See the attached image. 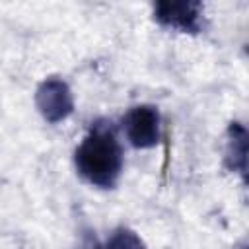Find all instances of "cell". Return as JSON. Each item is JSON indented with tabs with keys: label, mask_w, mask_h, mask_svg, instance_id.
I'll list each match as a JSON object with an SVG mask.
<instances>
[{
	"label": "cell",
	"mask_w": 249,
	"mask_h": 249,
	"mask_svg": "<svg viewBox=\"0 0 249 249\" xmlns=\"http://www.w3.org/2000/svg\"><path fill=\"white\" fill-rule=\"evenodd\" d=\"M101 249H148V245L136 231L121 226L111 231V235L107 237V241Z\"/></svg>",
	"instance_id": "obj_6"
},
{
	"label": "cell",
	"mask_w": 249,
	"mask_h": 249,
	"mask_svg": "<svg viewBox=\"0 0 249 249\" xmlns=\"http://www.w3.org/2000/svg\"><path fill=\"white\" fill-rule=\"evenodd\" d=\"M123 128L134 148H154L161 138V119L154 105H134L123 117Z\"/></svg>",
	"instance_id": "obj_4"
},
{
	"label": "cell",
	"mask_w": 249,
	"mask_h": 249,
	"mask_svg": "<svg viewBox=\"0 0 249 249\" xmlns=\"http://www.w3.org/2000/svg\"><path fill=\"white\" fill-rule=\"evenodd\" d=\"M239 249H247V247H245V245H243V247H239Z\"/></svg>",
	"instance_id": "obj_8"
},
{
	"label": "cell",
	"mask_w": 249,
	"mask_h": 249,
	"mask_svg": "<svg viewBox=\"0 0 249 249\" xmlns=\"http://www.w3.org/2000/svg\"><path fill=\"white\" fill-rule=\"evenodd\" d=\"M154 19L181 33H200L204 29V6L196 0H160L154 4Z\"/></svg>",
	"instance_id": "obj_2"
},
{
	"label": "cell",
	"mask_w": 249,
	"mask_h": 249,
	"mask_svg": "<svg viewBox=\"0 0 249 249\" xmlns=\"http://www.w3.org/2000/svg\"><path fill=\"white\" fill-rule=\"evenodd\" d=\"M82 179L99 189H113L123 173V146L111 121L97 119L74 152Z\"/></svg>",
	"instance_id": "obj_1"
},
{
	"label": "cell",
	"mask_w": 249,
	"mask_h": 249,
	"mask_svg": "<svg viewBox=\"0 0 249 249\" xmlns=\"http://www.w3.org/2000/svg\"><path fill=\"white\" fill-rule=\"evenodd\" d=\"M35 105L47 123L56 124L72 115L74 95L70 86L62 78L51 76L39 84L35 91Z\"/></svg>",
	"instance_id": "obj_3"
},
{
	"label": "cell",
	"mask_w": 249,
	"mask_h": 249,
	"mask_svg": "<svg viewBox=\"0 0 249 249\" xmlns=\"http://www.w3.org/2000/svg\"><path fill=\"white\" fill-rule=\"evenodd\" d=\"M247 128L233 121L226 130V146H224V163L230 171H237L245 177L247 173Z\"/></svg>",
	"instance_id": "obj_5"
},
{
	"label": "cell",
	"mask_w": 249,
	"mask_h": 249,
	"mask_svg": "<svg viewBox=\"0 0 249 249\" xmlns=\"http://www.w3.org/2000/svg\"><path fill=\"white\" fill-rule=\"evenodd\" d=\"M78 249H101V245L97 243L95 235H91V231H88V233H84L82 243H80V247H78Z\"/></svg>",
	"instance_id": "obj_7"
}]
</instances>
